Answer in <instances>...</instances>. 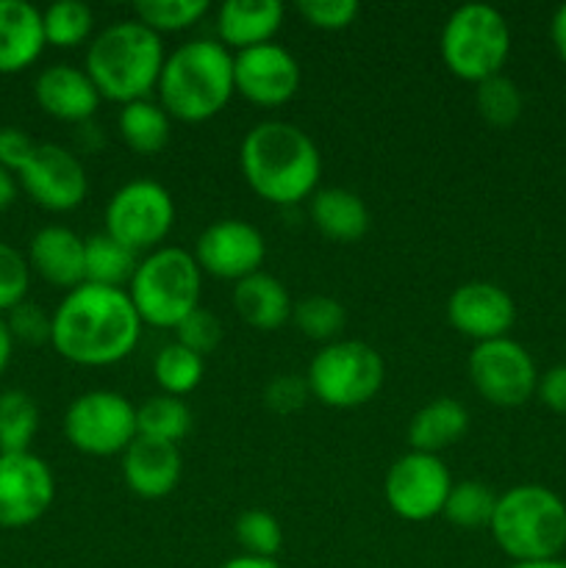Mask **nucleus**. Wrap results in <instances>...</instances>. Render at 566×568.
Segmentation results:
<instances>
[{"mask_svg":"<svg viewBox=\"0 0 566 568\" xmlns=\"http://www.w3.org/2000/svg\"><path fill=\"white\" fill-rule=\"evenodd\" d=\"M142 336V320L125 288L81 283L53 311L50 344L78 366H111L125 361Z\"/></svg>","mask_w":566,"mask_h":568,"instance_id":"obj_1","label":"nucleus"},{"mask_svg":"<svg viewBox=\"0 0 566 568\" xmlns=\"http://www.w3.org/2000/svg\"><path fill=\"white\" fill-rule=\"evenodd\" d=\"M239 164L250 189L275 205H297L311 197L322 175V155L303 128L264 120L250 128L239 148Z\"/></svg>","mask_w":566,"mask_h":568,"instance_id":"obj_2","label":"nucleus"},{"mask_svg":"<svg viewBox=\"0 0 566 568\" xmlns=\"http://www.w3.org/2000/svg\"><path fill=\"white\" fill-rule=\"evenodd\" d=\"M155 89L172 120H211L236 92L233 53L220 39H189L166 55Z\"/></svg>","mask_w":566,"mask_h":568,"instance_id":"obj_3","label":"nucleus"},{"mask_svg":"<svg viewBox=\"0 0 566 568\" xmlns=\"http://www.w3.org/2000/svg\"><path fill=\"white\" fill-rule=\"evenodd\" d=\"M164 59L161 33L142 20H117L92 39L83 70L98 87L100 98L125 105L148 98L159 83Z\"/></svg>","mask_w":566,"mask_h":568,"instance_id":"obj_4","label":"nucleus"},{"mask_svg":"<svg viewBox=\"0 0 566 568\" xmlns=\"http://www.w3.org/2000/svg\"><path fill=\"white\" fill-rule=\"evenodd\" d=\"M488 530L514 564L558 560L566 547V505L544 486H514L497 497Z\"/></svg>","mask_w":566,"mask_h":568,"instance_id":"obj_5","label":"nucleus"},{"mask_svg":"<svg viewBox=\"0 0 566 568\" xmlns=\"http://www.w3.org/2000/svg\"><path fill=\"white\" fill-rule=\"evenodd\" d=\"M200 288L203 270L194 253L183 247H159L139 258L125 292L142 325L178 327L200 308Z\"/></svg>","mask_w":566,"mask_h":568,"instance_id":"obj_6","label":"nucleus"},{"mask_svg":"<svg viewBox=\"0 0 566 568\" xmlns=\"http://www.w3.org/2000/svg\"><path fill=\"white\" fill-rule=\"evenodd\" d=\"M438 50L453 75L469 83L499 75L511 53V28L503 11L488 3L453 9L442 28Z\"/></svg>","mask_w":566,"mask_h":568,"instance_id":"obj_7","label":"nucleus"},{"mask_svg":"<svg viewBox=\"0 0 566 568\" xmlns=\"http://www.w3.org/2000/svg\"><path fill=\"white\" fill-rule=\"evenodd\" d=\"M383 377L386 364L372 344L338 338L311 358L305 383L311 397L327 408H358L381 392Z\"/></svg>","mask_w":566,"mask_h":568,"instance_id":"obj_8","label":"nucleus"},{"mask_svg":"<svg viewBox=\"0 0 566 568\" xmlns=\"http://www.w3.org/2000/svg\"><path fill=\"white\" fill-rule=\"evenodd\" d=\"M175 225V200L164 183L133 178L105 205V233L133 253L159 250Z\"/></svg>","mask_w":566,"mask_h":568,"instance_id":"obj_9","label":"nucleus"},{"mask_svg":"<svg viewBox=\"0 0 566 568\" xmlns=\"http://www.w3.org/2000/svg\"><path fill=\"white\" fill-rule=\"evenodd\" d=\"M64 436L83 455H122L139 436L137 408L120 392L94 388L70 403L64 414Z\"/></svg>","mask_w":566,"mask_h":568,"instance_id":"obj_10","label":"nucleus"},{"mask_svg":"<svg viewBox=\"0 0 566 568\" xmlns=\"http://www.w3.org/2000/svg\"><path fill=\"white\" fill-rule=\"evenodd\" d=\"M469 381L486 403L519 408L538 388V372L530 353L514 338H492L472 347Z\"/></svg>","mask_w":566,"mask_h":568,"instance_id":"obj_11","label":"nucleus"},{"mask_svg":"<svg viewBox=\"0 0 566 568\" xmlns=\"http://www.w3.org/2000/svg\"><path fill=\"white\" fill-rule=\"evenodd\" d=\"M453 488L447 466L438 455L414 453L394 460L383 480V497L394 516L405 521H431L444 514V503Z\"/></svg>","mask_w":566,"mask_h":568,"instance_id":"obj_12","label":"nucleus"},{"mask_svg":"<svg viewBox=\"0 0 566 568\" xmlns=\"http://www.w3.org/2000/svg\"><path fill=\"white\" fill-rule=\"evenodd\" d=\"M55 480L50 466L39 455L0 453V527L20 530L33 525L50 510Z\"/></svg>","mask_w":566,"mask_h":568,"instance_id":"obj_13","label":"nucleus"},{"mask_svg":"<svg viewBox=\"0 0 566 568\" xmlns=\"http://www.w3.org/2000/svg\"><path fill=\"white\" fill-rule=\"evenodd\" d=\"M17 181L28 197L48 211H72L83 203L89 192V178L83 161L61 144H37Z\"/></svg>","mask_w":566,"mask_h":568,"instance_id":"obj_14","label":"nucleus"},{"mask_svg":"<svg viewBox=\"0 0 566 568\" xmlns=\"http://www.w3.org/2000/svg\"><path fill=\"white\" fill-rule=\"evenodd\" d=\"M297 59L275 39L233 53V83L242 98L255 105H283L300 89Z\"/></svg>","mask_w":566,"mask_h":568,"instance_id":"obj_15","label":"nucleus"},{"mask_svg":"<svg viewBox=\"0 0 566 568\" xmlns=\"http://www.w3.org/2000/svg\"><path fill=\"white\" fill-rule=\"evenodd\" d=\"M264 255V236L259 227L244 220L211 222L194 244V261L200 264V270L233 283L261 272Z\"/></svg>","mask_w":566,"mask_h":568,"instance_id":"obj_16","label":"nucleus"},{"mask_svg":"<svg viewBox=\"0 0 566 568\" xmlns=\"http://www.w3.org/2000/svg\"><path fill=\"white\" fill-rule=\"evenodd\" d=\"M447 320L475 344L503 338L516 322V305L503 286L488 281L461 283L447 300Z\"/></svg>","mask_w":566,"mask_h":568,"instance_id":"obj_17","label":"nucleus"},{"mask_svg":"<svg viewBox=\"0 0 566 568\" xmlns=\"http://www.w3.org/2000/svg\"><path fill=\"white\" fill-rule=\"evenodd\" d=\"M183 460L178 444L137 436L122 453V477L142 499H161L175 491Z\"/></svg>","mask_w":566,"mask_h":568,"instance_id":"obj_18","label":"nucleus"},{"mask_svg":"<svg viewBox=\"0 0 566 568\" xmlns=\"http://www.w3.org/2000/svg\"><path fill=\"white\" fill-rule=\"evenodd\" d=\"M28 266L50 286L70 292L87 283V242L64 225L42 227L28 244Z\"/></svg>","mask_w":566,"mask_h":568,"instance_id":"obj_19","label":"nucleus"},{"mask_svg":"<svg viewBox=\"0 0 566 568\" xmlns=\"http://www.w3.org/2000/svg\"><path fill=\"white\" fill-rule=\"evenodd\" d=\"M33 98L44 114L61 122H87L100 105V92L92 78L72 64L44 67L33 81Z\"/></svg>","mask_w":566,"mask_h":568,"instance_id":"obj_20","label":"nucleus"},{"mask_svg":"<svg viewBox=\"0 0 566 568\" xmlns=\"http://www.w3.org/2000/svg\"><path fill=\"white\" fill-rule=\"evenodd\" d=\"M44 44L42 11L28 0H0V75L31 67Z\"/></svg>","mask_w":566,"mask_h":568,"instance_id":"obj_21","label":"nucleus"},{"mask_svg":"<svg viewBox=\"0 0 566 568\" xmlns=\"http://www.w3.org/2000/svg\"><path fill=\"white\" fill-rule=\"evenodd\" d=\"M281 26L283 3L277 0H228L216 11V33L228 50L272 42Z\"/></svg>","mask_w":566,"mask_h":568,"instance_id":"obj_22","label":"nucleus"},{"mask_svg":"<svg viewBox=\"0 0 566 568\" xmlns=\"http://www.w3.org/2000/svg\"><path fill=\"white\" fill-rule=\"evenodd\" d=\"M233 308L255 331H277L292 320V297L275 275L253 272L233 286Z\"/></svg>","mask_w":566,"mask_h":568,"instance_id":"obj_23","label":"nucleus"},{"mask_svg":"<svg viewBox=\"0 0 566 568\" xmlns=\"http://www.w3.org/2000/svg\"><path fill=\"white\" fill-rule=\"evenodd\" d=\"M469 430V410L453 397H438L422 405L408 425V444L414 453L438 455L453 447Z\"/></svg>","mask_w":566,"mask_h":568,"instance_id":"obj_24","label":"nucleus"},{"mask_svg":"<svg viewBox=\"0 0 566 568\" xmlns=\"http://www.w3.org/2000/svg\"><path fill=\"white\" fill-rule=\"evenodd\" d=\"M311 222L333 242H358L370 231V209L350 189H320L311 194Z\"/></svg>","mask_w":566,"mask_h":568,"instance_id":"obj_25","label":"nucleus"},{"mask_svg":"<svg viewBox=\"0 0 566 568\" xmlns=\"http://www.w3.org/2000/svg\"><path fill=\"white\" fill-rule=\"evenodd\" d=\"M117 128H120V136L133 153L153 155L170 144L172 136V116L166 114L164 105L155 103V100H133L120 109L117 116Z\"/></svg>","mask_w":566,"mask_h":568,"instance_id":"obj_26","label":"nucleus"},{"mask_svg":"<svg viewBox=\"0 0 566 568\" xmlns=\"http://www.w3.org/2000/svg\"><path fill=\"white\" fill-rule=\"evenodd\" d=\"M137 266V253L111 239L109 233H94L87 239V283L122 288L131 283Z\"/></svg>","mask_w":566,"mask_h":568,"instance_id":"obj_27","label":"nucleus"},{"mask_svg":"<svg viewBox=\"0 0 566 568\" xmlns=\"http://www.w3.org/2000/svg\"><path fill=\"white\" fill-rule=\"evenodd\" d=\"M139 436L155 438V442L178 444L192 430V410L181 397L172 394H155L137 408Z\"/></svg>","mask_w":566,"mask_h":568,"instance_id":"obj_28","label":"nucleus"},{"mask_svg":"<svg viewBox=\"0 0 566 568\" xmlns=\"http://www.w3.org/2000/svg\"><path fill=\"white\" fill-rule=\"evenodd\" d=\"M37 430V399L20 388L0 392V453H28Z\"/></svg>","mask_w":566,"mask_h":568,"instance_id":"obj_29","label":"nucleus"},{"mask_svg":"<svg viewBox=\"0 0 566 568\" xmlns=\"http://www.w3.org/2000/svg\"><path fill=\"white\" fill-rule=\"evenodd\" d=\"M203 355L192 353V349H186L178 342L161 347L153 361L155 383L161 386V392L172 394V397H183V394L194 392L200 381H203Z\"/></svg>","mask_w":566,"mask_h":568,"instance_id":"obj_30","label":"nucleus"},{"mask_svg":"<svg viewBox=\"0 0 566 568\" xmlns=\"http://www.w3.org/2000/svg\"><path fill=\"white\" fill-rule=\"evenodd\" d=\"M94 14L83 0H55L42 11L44 42L55 48H75L92 33Z\"/></svg>","mask_w":566,"mask_h":568,"instance_id":"obj_31","label":"nucleus"},{"mask_svg":"<svg viewBox=\"0 0 566 568\" xmlns=\"http://www.w3.org/2000/svg\"><path fill=\"white\" fill-rule=\"evenodd\" d=\"M292 320L300 333H305L314 342H338L344 325H347V311L338 300L327 297V294H314L300 303H294Z\"/></svg>","mask_w":566,"mask_h":568,"instance_id":"obj_32","label":"nucleus"},{"mask_svg":"<svg viewBox=\"0 0 566 568\" xmlns=\"http://www.w3.org/2000/svg\"><path fill=\"white\" fill-rule=\"evenodd\" d=\"M494 505H497V497H494L492 488L483 486V483H453L447 503H444V516H447L455 527L475 530V527L492 525Z\"/></svg>","mask_w":566,"mask_h":568,"instance_id":"obj_33","label":"nucleus"},{"mask_svg":"<svg viewBox=\"0 0 566 568\" xmlns=\"http://www.w3.org/2000/svg\"><path fill=\"white\" fill-rule=\"evenodd\" d=\"M522 92L511 78L499 75L486 78L475 83V105L477 114L494 128H511L522 116Z\"/></svg>","mask_w":566,"mask_h":568,"instance_id":"obj_34","label":"nucleus"},{"mask_svg":"<svg viewBox=\"0 0 566 568\" xmlns=\"http://www.w3.org/2000/svg\"><path fill=\"white\" fill-rule=\"evenodd\" d=\"M236 541L242 544L244 555L253 558H275L283 547V527L270 510L250 508L233 525Z\"/></svg>","mask_w":566,"mask_h":568,"instance_id":"obj_35","label":"nucleus"},{"mask_svg":"<svg viewBox=\"0 0 566 568\" xmlns=\"http://www.w3.org/2000/svg\"><path fill=\"white\" fill-rule=\"evenodd\" d=\"M209 9V0H139L133 6L137 20L153 28L155 33L183 31V28L194 26Z\"/></svg>","mask_w":566,"mask_h":568,"instance_id":"obj_36","label":"nucleus"},{"mask_svg":"<svg viewBox=\"0 0 566 568\" xmlns=\"http://www.w3.org/2000/svg\"><path fill=\"white\" fill-rule=\"evenodd\" d=\"M31 286V266L28 258L11 244L0 242V311L9 314L11 308L28 297Z\"/></svg>","mask_w":566,"mask_h":568,"instance_id":"obj_37","label":"nucleus"},{"mask_svg":"<svg viewBox=\"0 0 566 568\" xmlns=\"http://www.w3.org/2000/svg\"><path fill=\"white\" fill-rule=\"evenodd\" d=\"M297 11L322 31H342L358 17V0H297Z\"/></svg>","mask_w":566,"mask_h":568,"instance_id":"obj_38","label":"nucleus"},{"mask_svg":"<svg viewBox=\"0 0 566 568\" xmlns=\"http://www.w3.org/2000/svg\"><path fill=\"white\" fill-rule=\"evenodd\" d=\"M178 344H183L186 349L198 355H209L211 349H216V344L222 342V325L211 311L194 308L181 325L175 327Z\"/></svg>","mask_w":566,"mask_h":568,"instance_id":"obj_39","label":"nucleus"},{"mask_svg":"<svg viewBox=\"0 0 566 568\" xmlns=\"http://www.w3.org/2000/svg\"><path fill=\"white\" fill-rule=\"evenodd\" d=\"M6 325H9L14 342L22 344H44L50 342V327H53V314L42 308L37 303H28L22 300L17 308L9 311L6 316Z\"/></svg>","mask_w":566,"mask_h":568,"instance_id":"obj_40","label":"nucleus"},{"mask_svg":"<svg viewBox=\"0 0 566 568\" xmlns=\"http://www.w3.org/2000/svg\"><path fill=\"white\" fill-rule=\"evenodd\" d=\"M309 383L300 375H277L275 381L266 386L264 399L275 414H292V410H300L305 405V397H309Z\"/></svg>","mask_w":566,"mask_h":568,"instance_id":"obj_41","label":"nucleus"},{"mask_svg":"<svg viewBox=\"0 0 566 568\" xmlns=\"http://www.w3.org/2000/svg\"><path fill=\"white\" fill-rule=\"evenodd\" d=\"M33 150H37V142L22 128H0V166H6V170L17 175L33 155Z\"/></svg>","mask_w":566,"mask_h":568,"instance_id":"obj_42","label":"nucleus"},{"mask_svg":"<svg viewBox=\"0 0 566 568\" xmlns=\"http://www.w3.org/2000/svg\"><path fill=\"white\" fill-rule=\"evenodd\" d=\"M536 392L549 410H555V414H566V364L544 372V375L538 377Z\"/></svg>","mask_w":566,"mask_h":568,"instance_id":"obj_43","label":"nucleus"},{"mask_svg":"<svg viewBox=\"0 0 566 568\" xmlns=\"http://www.w3.org/2000/svg\"><path fill=\"white\" fill-rule=\"evenodd\" d=\"M549 37H553V44L560 59L566 61V3L555 9L553 22H549Z\"/></svg>","mask_w":566,"mask_h":568,"instance_id":"obj_44","label":"nucleus"},{"mask_svg":"<svg viewBox=\"0 0 566 568\" xmlns=\"http://www.w3.org/2000/svg\"><path fill=\"white\" fill-rule=\"evenodd\" d=\"M17 189H20V181L14 178V172L0 166V211L11 209V203L17 200Z\"/></svg>","mask_w":566,"mask_h":568,"instance_id":"obj_45","label":"nucleus"},{"mask_svg":"<svg viewBox=\"0 0 566 568\" xmlns=\"http://www.w3.org/2000/svg\"><path fill=\"white\" fill-rule=\"evenodd\" d=\"M11 355H14V336H11L9 325H6V316H0V375L9 369Z\"/></svg>","mask_w":566,"mask_h":568,"instance_id":"obj_46","label":"nucleus"},{"mask_svg":"<svg viewBox=\"0 0 566 568\" xmlns=\"http://www.w3.org/2000/svg\"><path fill=\"white\" fill-rule=\"evenodd\" d=\"M222 568H281L275 558H253V555H239V558H231Z\"/></svg>","mask_w":566,"mask_h":568,"instance_id":"obj_47","label":"nucleus"},{"mask_svg":"<svg viewBox=\"0 0 566 568\" xmlns=\"http://www.w3.org/2000/svg\"><path fill=\"white\" fill-rule=\"evenodd\" d=\"M508 568H566L564 560H538V564H511Z\"/></svg>","mask_w":566,"mask_h":568,"instance_id":"obj_48","label":"nucleus"}]
</instances>
